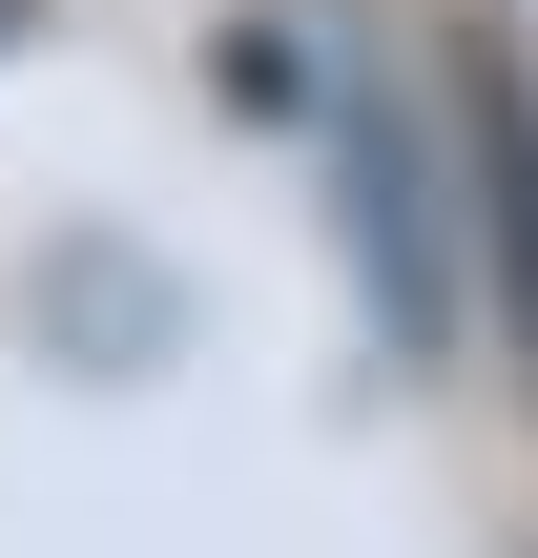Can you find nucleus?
Instances as JSON below:
<instances>
[{
	"label": "nucleus",
	"instance_id": "1",
	"mask_svg": "<svg viewBox=\"0 0 538 558\" xmlns=\"http://www.w3.org/2000/svg\"><path fill=\"white\" fill-rule=\"evenodd\" d=\"M352 269H373V311L415 352H456V207H435V166H415L394 104H352Z\"/></svg>",
	"mask_w": 538,
	"mask_h": 558
},
{
	"label": "nucleus",
	"instance_id": "2",
	"mask_svg": "<svg viewBox=\"0 0 538 558\" xmlns=\"http://www.w3.org/2000/svg\"><path fill=\"white\" fill-rule=\"evenodd\" d=\"M477 228H498V290H518V352H538V83L477 62Z\"/></svg>",
	"mask_w": 538,
	"mask_h": 558
},
{
	"label": "nucleus",
	"instance_id": "3",
	"mask_svg": "<svg viewBox=\"0 0 538 558\" xmlns=\"http://www.w3.org/2000/svg\"><path fill=\"white\" fill-rule=\"evenodd\" d=\"M21 21H41V0H0V41H21Z\"/></svg>",
	"mask_w": 538,
	"mask_h": 558
}]
</instances>
